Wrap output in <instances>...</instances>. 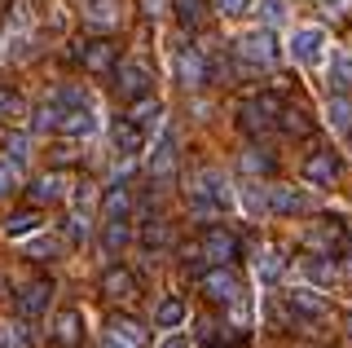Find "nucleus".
Masks as SVG:
<instances>
[{"label": "nucleus", "mask_w": 352, "mask_h": 348, "mask_svg": "<svg viewBox=\"0 0 352 348\" xmlns=\"http://www.w3.org/2000/svg\"><path fill=\"white\" fill-rule=\"evenodd\" d=\"M229 203H234V194H229L220 172H203V177L190 186V208L194 212H225Z\"/></svg>", "instance_id": "nucleus-1"}, {"label": "nucleus", "mask_w": 352, "mask_h": 348, "mask_svg": "<svg viewBox=\"0 0 352 348\" xmlns=\"http://www.w3.org/2000/svg\"><path fill=\"white\" fill-rule=\"evenodd\" d=\"M115 89H119V97H128V102H141V97L150 93V67L137 62V58L119 62L115 67Z\"/></svg>", "instance_id": "nucleus-2"}, {"label": "nucleus", "mask_w": 352, "mask_h": 348, "mask_svg": "<svg viewBox=\"0 0 352 348\" xmlns=\"http://www.w3.org/2000/svg\"><path fill=\"white\" fill-rule=\"evenodd\" d=\"M278 115H282V102L273 93H260L256 102L242 106V128H247V133H264V128L278 124Z\"/></svg>", "instance_id": "nucleus-3"}, {"label": "nucleus", "mask_w": 352, "mask_h": 348, "mask_svg": "<svg viewBox=\"0 0 352 348\" xmlns=\"http://www.w3.org/2000/svg\"><path fill=\"white\" fill-rule=\"evenodd\" d=\"M198 287H203V296H207V300H216V304H229V300H238V278L229 274L225 265H216V269H203V274H198Z\"/></svg>", "instance_id": "nucleus-4"}, {"label": "nucleus", "mask_w": 352, "mask_h": 348, "mask_svg": "<svg viewBox=\"0 0 352 348\" xmlns=\"http://www.w3.org/2000/svg\"><path fill=\"white\" fill-rule=\"evenodd\" d=\"M80 62L93 75H110L119 67V49L110 45V40H88V45H80Z\"/></svg>", "instance_id": "nucleus-5"}, {"label": "nucleus", "mask_w": 352, "mask_h": 348, "mask_svg": "<svg viewBox=\"0 0 352 348\" xmlns=\"http://www.w3.org/2000/svg\"><path fill=\"white\" fill-rule=\"evenodd\" d=\"M322 45H326L322 27H300L291 36V53H295L300 67H317V62H322Z\"/></svg>", "instance_id": "nucleus-6"}, {"label": "nucleus", "mask_w": 352, "mask_h": 348, "mask_svg": "<svg viewBox=\"0 0 352 348\" xmlns=\"http://www.w3.org/2000/svg\"><path fill=\"white\" fill-rule=\"evenodd\" d=\"M176 80H181L185 89L207 84V58L198 49H181V53H176Z\"/></svg>", "instance_id": "nucleus-7"}, {"label": "nucleus", "mask_w": 352, "mask_h": 348, "mask_svg": "<svg viewBox=\"0 0 352 348\" xmlns=\"http://www.w3.org/2000/svg\"><path fill=\"white\" fill-rule=\"evenodd\" d=\"M49 300H53V282L36 278V282H27V287L18 291V313L22 318H36V313L49 309Z\"/></svg>", "instance_id": "nucleus-8"}, {"label": "nucleus", "mask_w": 352, "mask_h": 348, "mask_svg": "<svg viewBox=\"0 0 352 348\" xmlns=\"http://www.w3.org/2000/svg\"><path fill=\"white\" fill-rule=\"evenodd\" d=\"M238 58H247V62H273V58H278L273 31H247V36L238 40Z\"/></svg>", "instance_id": "nucleus-9"}, {"label": "nucleus", "mask_w": 352, "mask_h": 348, "mask_svg": "<svg viewBox=\"0 0 352 348\" xmlns=\"http://www.w3.org/2000/svg\"><path fill=\"white\" fill-rule=\"evenodd\" d=\"M335 177H339V159L330 155V150H313V155L304 159V181H313V186H330Z\"/></svg>", "instance_id": "nucleus-10"}, {"label": "nucleus", "mask_w": 352, "mask_h": 348, "mask_svg": "<svg viewBox=\"0 0 352 348\" xmlns=\"http://www.w3.org/2000/svg\"><path fill=\"white\" fill-rule=\"evenodd\" d=\"M203 252L216 260V265H229V260L238 256V238L229 230H220V225H212V230L203 234Z\"/></svg>", "instance_id": "nucleus-11"}, {"label": "nucleus", "mask_w": 352, "mask_h": 348, "mask_svg": "<svg viewBox=\"0 0 352 348\" xmlns=\"http://www.w3.org/2000/svg\"><path fill=\"white\" fill-rule=\"evenodd\" d=\"M172 172H176V133H168L150 155V177L154 181H172Z\"/></svg>", "instance_id": "nucleus-12"}, {"label": "nucleus", "mask_w": 352, "mask_h": 348, "mask_svg": "<svg viewBox=\"0 0 352 348\" xmlns=\"http://www.w3.org/2000/svg\"><path fill=\"white\" fill-rule=\"evenodd\" d=\"M84 340V331H80V313L75 309H62L58 318H53V344L58 348H75Z\"/></svg>", "instance_id": "nucleus-13"}, {"label": "nucleus", "mask_w": 352, "mask_h": 348, "mask_svg": "<svg viewBox=\"0 0 352 348\" xmlns=\"http://www.w3.org/2000/svg\"><path fill=\"white\" fill-rule=\"evenodd\" d=\"M102 291H106L110 300H132V296H137V278H132L128 269H106Z\"/></svg>", "instance_id": "nucleus-14"}, {"label": "nucleus", "mask_w": 352, "mask_h": 348, "mask_svg": "<svg viewBox=\"0 0 352 348\" xmlns=\"http://www.w3.org/2000/svg\"><path fill=\"white\" fill-rule=\"evenodd\" d=\"M93 128H97L93 111H88V106H71V111L62 115V128H58V133H62V137H88Z\"/></svg>", "instance_id": "nucleus-15"}, {"label": "nucleus", "mask_w": 352, "mask_h": 348, "mask_svg": "<svg viewBox=\"0 0 352 348\" xmlns=\"http://www.w3.org/2000/svg\"><path fill=\"white\" fill-rule=\"evenodd\" d=\"M141 141H146V128L141 124H132V119H119L115 124V150L119 155H137Z\"/></svg>", "instance_id": "nucleus-16"}, {"label": "nucleus", "mask_w": 352, "mask_h": 348, "mask_svg": "<svg viewBox=\"0 0 352 348\" xmlns=\"http://www.w3.org/2000/svg\"><path fill=\"white\" fill-rule=\"evenodd\" d=\"M291 309H295V318H308V322L326 318V300L313 296V291H291Z\"/></svg>", "instance_id": "nucleus-17"}, {"label": "nucleus", "mask_w": 352, "mask_h": 348, "mask_svg": "<svg viewBox=\"0 0 352 348\" xmlns=\"http://www.w3.org/2000/svg\"><path fill=\"white\" fill-rule=\"evenodd\" d=\"M128 208H132L128 186H110L106 199H102V216H106V221H128Z\"/></svg>", "instance_id": "nucleus-18"}, {"label": "nucleus", "mask_w": 352, "mask_h": 348, "mask_svg": "<svg viewBox=\"0 0 352 348\" xmlns=\"http://www.w3.org/2000/svg\"><path fill=\"white\" fill-rule=\"evenodd\" d=\"M269 208L278 212V216H295V212H304V194L300 190H286V186H273Z\"/></svg>", "instance_id": "nucleus-19"}, {"label": "nucleus", "mask_w": 352, "mask_h": 348, "mask_svg": "<svg viewBox=\"0 0 352 348\" xmlns=\"http://www.w3.org/2000/svg\"><path fill=\"white\" fill-rule=\"evenodd\" d=\"M62 199V172H44V177L36 181V186H31V203H58Z\"/></svg>", "instance_id": "nucleus-20"}, {"label": "nucleus", "mask_w": 352, "mask_h": 348, "mask_svg": "<svg viewBox=\"0 0 352 348\" xmlns=\"http://www.w3.org/2000/svg\"><path fill=\"white\" fill-rule=\"evenodd\" d=\"M119 9H124V0H88V23L93 27H115Z\"/></svg>", "instance_id": "nucleus-21"}, {"label": "nucleus", "mask_w": 352, "mask_h": 348, "mask_svg": "<svg viewBox=\"0 0 352 348\" xmlns=\"http://www.w3.org/2000/svg\"><path fill=\"white\" fill-rule=\"evenodd\" d=\"M31 230H40V212L36 208H22V212H9L5 216V234L9 238H22V234H31Z\"/></svg>", "instance_id": "nucleus-22"}, {"label": "nucleus", "mask_w": 352, "mask_h": 348, "mask_svg": "<svg viewBox=\"0 0 352 348\" xmlns=\"http://www.w3.org/2000/svg\"><path fill=\"white\" fill-rule=\"evenodd\" d=\"M326 115H330V124H335L339 133H352V102H348L344 93H335V97H330Z\"/></svg>", "instance_id": "nucleus-23"}, {"label": "nucleus", "mask_w": 352, "mask_h": 348, "mask_svg": "<svg viewBox=\"0 0 352 348\" xmlns=\"http://www.w3.org/2000/svg\"><path fill=\"white\" fill-rule=\"evenodd\" d=\"M154 322H159V326H181V322H185V304L176 300V296L159 300V309H154Z\"/></svg>", "instance_id": "nucleus-24"}, {"label": "nucleus", "mask_w": 352, "mask_h": 348, "mask_svg": "<svg viewBox=\"0 0 352 348\" xmlns=\"http://www.w3.org/2000/svg\"><path fill=\"white\" fill-rule=\"evenodd\" d=\"M176 23H181V27H198V23H203V14H207V5H203V0H176Z\"/></svg>", "instance_id": "nucleus-25"}, {"label": "nucleus", "mask_w": 352, "mask_h": 348, "mask_svg": "<svg viewBox=\"0 0 352 348\" xmlns=\"http://www.w3.org/2000/svg\"><path fill=\"white\" fill-rule=\"evenodd\" d=\"M159 115H163V106H159V97H154V102H150V97H141V102L137 106H132V124H141V128H150V124H159Z\"/></svg>", "instance_id": "nucleus-26"}, {"label": "nucleus", "mask_w": 352, "mask_h": 348, "mask_svg": "<svg viewBox=\"0 0 352 348\" xmlns=\"http://www.w3.org/2000/svg\"><path fill=\"white\" fill-rule=\"evenodd\" d=\"M128 238H132L128 221H106V230H102V247H106V252H119Z\"/></svg>", "instance_id": "nucleus-27"}, {"label": "nucleus", "mask_w": 352, "mask_h": 348, "mask_svg": "<svg viewBox=\"0 0 352 348\" xmlns=\"http://www.w3.org/2000/svg\"><path fill=\"white\" fill-rule=\"evenodd\" d=\"M278 124L286 128V133H313V124H308V119H304V111H300V106H282V115H278Z\"/></svg>", "instance_id": "nucleus-28"}, {"label": "nucleus", "mask_w": 352, "mask_h": 348, "mask_svg": "<svg viewBox=\"0 0 352 348\" xmlns=\"http://www.w3.org/2000/svg\"><path fill=\"white\" fill-rule=\"evenodd\" d=\"M256 269H260V278H278L282 274V252H278V247H264V252L256 256Z\"/></svg>", "instance_id": "nucleus-29"}, {"label": "nucleus", "mask_w": 352, "mask_h": 348, "mask_svg": "<svg viewBox=\"0 0 352 348\" xmlns=\"http://www.w3.org/2000/svg\"><path fill=\"white\" fill-rule=\"evenodd\" d=\"M110 326H115V335H124L128 344H137V348L146 344V331H141V322H137V318H115Z\"/></svg>", "instance_id": "nucleus-30"}, {"label": "nucleus", "mask_w": 352, "mask_h": 348, "mask_svg": "<svg viewBox=\"0 0 352 348\" xmlns=\"http://www.w3.org/2000/svg\"><path fill=\"white\" fill-rule=\"evenodd\" d=\"M308 278H313V282H330V278H335V260H330L326 252L313 256V260H308Z\"/></svg>", "instance_id": "nucleus-31"}, {"label": "nucleus", "mask_w": 352, "mask_h": 348, "mask_svg": "<svg viewBox=\"0 0 352 348\" xmlns=\"http://www.w3.org/2000/svg\"><path fill=\"white\" fill-rule=\"evenodd\" d=\"M242 172H273V155H264V150H242Z\"/></svg>", "instance_id": "nucleus-32"}, {"label": "nucleus", "mask_w": 352, "mask_h": 348, "mask_svg": "<svg viewBox=\"0 0 352 348\" xmlns=\"http://www.w3.org/2000/svg\"><path fill=\"white\" fill-rule=\"evenodd\" d=\"M141 243H146V247H168L172 243V230H168V225H146V230H141Z\"/></svg>", "instance_id": "nucleus-33"}, {"label": "nucleus", "mask_w": 352, "mask_h": 348, "mask_svg": "<svg viewBox=\"0 0 352 348\" xmlns=\"http://www.w3.org/2000/svg\"><path fill=\"white\" fill-rule=\"evenodd\" d=\"M330 80H335V89H339V93L352 89V58H339L335 67H330Z\"/></svg>", "instance_id": "nucleus-34"}, {"label": "nucleus", "mask_w": 352, "mask_h": 348, "mask_svg": "<svg viewBox=\"0 0 352 348\" xmlns=\"http://www.w3.org/2000/svg\"><path fill=\"white\" fill-rule=\"evenodd\" d=\"M18 190V163H0V199Z\"/></svg>", "instance_id": "nucleus-35"}, {"label": "nucleus", "mask_w": 352, "mask_h": 348, "mask_svg": "<svg viewBox=\"0 0 352 348\" xmlns=\"http://www.w3.org/2000/svg\"><path fill=\"white\" fill-rule=\"evenodd\" d=\"M0 348H27V331L14 326V331H0Z\"/></svg>", "instance_id": "nucleus-36"}, {"label": "nucleus", "mask_w": 352, "mask_h": 348, "mask_svg": "<svg viewBox=\"0 0 352 348\" xmlns=\"http://www.w3.org/2000/svg\"><path fill=\"white\" fill-rule=\"evenodd\" d=\"M216 9L234 18V14H247V9H251V0H216Z\"/></svg>", "instance_id": "nucleus-37"}, {"label": "nucleus", "mask_w": 352, "mask_h": 348, "mask_svg": "<svg viewBox=\"0 0 352 348\" xmlns=\"http://www.w3.org/2000/svg\"><path fill=\"white\" fill-rule=\"evenodd\" d=\"M22 159H27V141L9 137V163H18V168H22Z\"/></svg>", "instance_id": "nucleus-38"}, {"label": "nucleus", "mask_w": 352, "mask_h": 348, "mask_svg": "<svg viewBox=\"0 0 352 348\" xmlns=\"http://www.w3.org/2000/svg\"><path fill=\"white\" fill-rule=\"evenodd\" d=\"M260 9H264L269 23H278V18H282V0H260Z\"/></svg>", "instance_id": "nucleus-39"}, {"label": "nucleus", "mask_w": 352, "mask_h": 348, "mask_svg": "<svg viewBox=\"0 0 352 348\" xmlns=\"http://www.w3.org/2000/svg\"><path fill=\"white\" fill-rule=\"evenodd\" d=\"M102 348H137V344H128V340H124V335H115V331H110V335H106V340H102Z\"/></svg>", "instance_id": "nucleus-40"}, {"label": "nucleus", "mask_w": 352, "mask_h": 348, "mask_svg": "<svg viewBox=\"0 0 352 348\" xmlns=\"http://www.w3.org/2000/svg\"><path fill=\"white\" fill-rule=\"evenodd\" d=\"M159 348H190V340H185V335H168Z\"/></svg>", "instance_id": "nucleus-41"}, {"label": "nucleus", "mask_w": 352, "mask_h": 348, "mask_svg": "<svg viewBox=\"0 0 352 348\" xmlns=\"http://www.w3.org/2000/svg\"><path fill=\"white\" fill-rule=\"evenodd\" d=\"M141 5H146V14H154V9H159V0H141Z\"/></svg>", "instance_id": "nucleus-42"}, {"label": "nucleus", "mask_w": 352, "mask_h": 348, "mask_svg": "<svg viewBox=\"0 0 352 348\" xmlns=\"http://www.w3.org/2000/svg\"><path fill=\"white\" fill-rule=\"evenodd\" d=\"M322 5H326V9H335V5H339V0H322Z\"/></svg>", "instance_id": "nucleus-43"}, {"label": "nucleus", "mask_w": 352, "mask_h": 348, "mask_svg": "<svg viewBox=\"0 0 352 348\" xmlns=\"http://www.w3.org/2000/svg\"><path fill=\"white\" fill-rule=\"evenodd\" d=\"M348 340H352V318H348Z\"/></svg>", "instance_id": "nucleus-44"}, {"label": "nucleus", "mask_w": 352, "mask_h": 348, "mask_svg": "<svg viewBox=\"0 0 352 348\" xmlns=\"http://www.w3.org/2000/svg\"><path fill=\"white\" fill-rule=\"evenodd\" d=\"M5 102H9V97H5V93H0V106H5Z\"/></svg>", "instance_id": "nucleus-45"}]
</instances>
